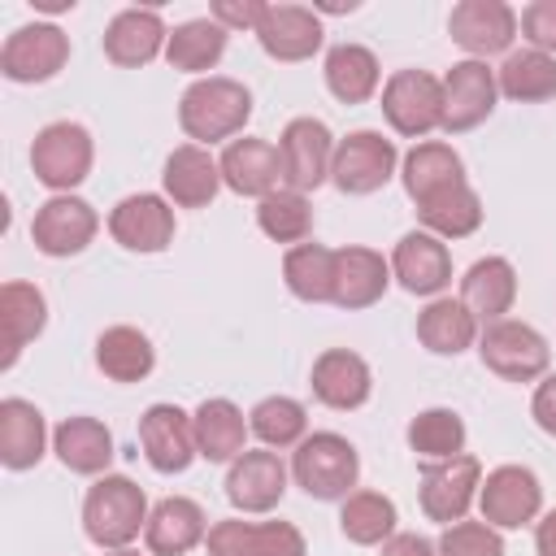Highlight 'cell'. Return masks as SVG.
Listing matches in <instances>:
<instances>
[{"instance_id":"6da1fadb","label":"cell","mask_w":556,"mask_h":556,"mask_svg":"<svg viewBox=\"0 0 556 556\" xmlns=\"http://www.w3.org/2000/svg\"><path fill=\"white\" fill-rule=\"evenodd\" d=\"M148 513L152 508L139 482L126 473H100L83 495V534L104 552H122L139 539V530H148Z\"/></svg>"},{"instance_id":"7a4b0ae2","label":"cell","mask_w":556,"mask_h":556,"mask_svg":"<svg viewBox=\"0 0 556 556\" xmlns=\"http://www.w3.org/2000/svg\"><path fill=\"white\" fill-rule=\"evenodd\" d=\"M248 117H252V91L235 78H222V74L195 78L178 100V126L200 148L222 143V139L230 143L248 126Z\"/></svg>"},{"instance_id":"3957f363","label":"cell","mask_w":556,"mask_h":556,"mask_svg":"<svg viewBox=\"0 0 556 556\" xmlns=\"http://www.w3.org/2000/svg\"><path fill=\"white\" fill-rule=\"evenodd\" d=\"M291 478L313 500H348L356 478H361V456H356V447L343 434L313 430L291 452Z\"/></svg>"},{"instance_id":"277c9868","label":"cell","mask_w":556,"mask_h":556,"mask_svg":"<svg viewBox=\"0 0 556 556\" xmlns=\"http://www.w3.org/2000/svg\"><path fill=\"white\" fill-rule=\"evenodd\" d=\"M91 161H96V143L91 130L78 122H48L30 143V169L56 195H70L91 174Z\"/></svg>"},{"instance_id":"5b68a950","label":"cell","mask_w":556,"mask_h":556,"mask_svg":"<svg viewBox=\"0 0 556 556\" xmlns=\"http://www.w3.org/2000/svg\"><path fill=\"white\" fill-rule=\"evenodd\" d=\"M478 356H482V365H486L495 378H504V382H539V378L547 374V365H552L547 339H543L530 321H513V317L482 326V334H478Z\"/></svg>"},{"instance_id":"8992f818","label":"cell","mask_w":556,"mask_h":556,"mask_svg":"<svg viewBox=\"0 0 556 556\" xmlns=\"http://www.w3.org/2000/svg\"><path fill=\"white\" fill-rule=\"evenodd\" d=\"M382 117L404 139H426L443 130V78L426 70H395L382 83Z\"/></svg>"},{"instance_id":"52a82bcc","label":"cell","mask_w":556,"mask_h":556,"mask_svg":"<svg viewBox=\"0 0 556 556\" xmlns=\"http://www.w3.org/2000/svg\"><path fill=\"white\" fill-rule=\"evenodd\" d=\"M278 161H282V187L287 191H317L330 178L334 165V135L317 117H291L278 135Z\"/></svg>"},{"instance_id":"ba28073f","label":"cell","mask_w":556,"mask_h":556,"mask_svg":"<svg viewBox=\"0 0 556 556\" xmlns=\"http://www.w3.org/2000/svg\"><path fill=\"white\" fill-rule=\"evenodd\" d=\"M395 165H400V152L382 130H352L348 139L334 143L330 182L343 195H374L391 182Z\"/></svg>"},{"instance_id":"9c48e42d","label":"cell","mask_w":556,"mask_h":556,"mask_svg":"<svg viewBox=\"0 0 556 556\" xmlns=\"http://www.w3.org/2000/svg\"><path fill=\"white\" fill-rule=\"evenodd\" d=\"M478 486H482L478 456L460 452L452 460H426L421 465V486H417L421 513L439 526H456V521H465L469 504L478 500Z\"/></svg>"},{"instance_id":"30bf717a","label":"cell","mask_w":556,"mask_h":556,"mask_svg":"<svg viewBox=\"0 0 556 556\" xmlns=\"http://www.w3.org/2000/svg\"><path fill=\"white\" fill-rule=\"evenodd\" d=\"M478 508L482 521L495 530H521L530 521H539L543 513V486L534 478V469L526 465H500L482 478L478 486Z\"/></svg>"},{"instance_id":"8fae6325","label":"cell","mask_w":556,"mask_h":556,"mask_svg":"<svg viewBox=\"0 0 556 556\" xmlns=\"http://www.w3.org/2000/svg\"><path fill=\"white\" fill-rule=\"evenodd\" d=\"M70 61V35L52 22L17 26L0 48V70L9 83H48Z\"/></svg>"},{"instance_id":"7c38bea8","label":"cell","mask_w":556,"mask_h":556,"mask_svg":"<svg viewBox=\"0 0 556 556\" xmlns=\"http://www.w3.org/2000/svg\"><path fill=\"white\" fill-rule=\"evenodd\" d=\"M495 96H500V83L486 61H469V56L456 61L443 74V130L465 135V130L482 126L495 109Z\"/></svg>"},{"instance_id":"4fadbf2b","label":"cell","mask_w":556,"mask_h":556,"mask_svg":"<svg viewBox=\"0 0 556 556\" xmlns=\"http://www.w3.org/2000/svg\"><path fill=\"white\" fill-rule=\"evenodd\" d=\"M100 230V217L96 208L83 200V195H52L35 208L30 217V239L43 256H78Z\"/></svg>"},{"instance_id":"5bb4252c","label":"cell","mask_w":556,"mask_h":556,"mask_svg":"<svg viewBox=\"0 0 556 556\" xmlns=\"http://www.w3.org/2000/svg\"><path fill=\"white\" fill-rule=\"evenodd\" d=\"M452 43L469 52V61H486L495 52H508L517 39V13L504 0H460L447 17Z\"/></svg>"},{"instance_id":"9a60e30c","label":"cell","mask_w":556,"mask_h":556,"mask_svg":"<svg viewBox=\"0 0 556 556\" xmlns=\"http://www.w3.org/2000/svg\"><path fill=\"white\" fill-rule=\"evenodd\" d=\"M109 235L126 248V252H165L174 243V208L165 195H152V191H135L126 200L113 204L109 213Z\"/></svg>"},{"instance_id":"2e32d148","label":"cell","mask_w":556,"mask_h":556,"mask_svg":"<svg viewBox=\"0 0 556 556\" xmlns=\"http://www.w3.org/2000/svg\"><path fill=\"white\" fill-rule=\"evenodd\" d=\"M204 547L208 556H308L304 534L291 521H213Z\"/></svg>"},{"instance_id":"e0dca14e","label":"cell","mask_w":556,"mask_h":556,"mask_svg":"<svg viewBox=\"0 0 556 556\" xmlns=\"http://www.w3.org/2000/svg\"><path fill=\"white\" fill-rule=\"evenodd\" d=\"M139 447H143V460L156 473H182L200 456L191 413H182L178 404H152L139 417Z\"/></svg>"},{"instance_id":"ac0fdd59","label":"cell","mask_w":556,"mask_h":556,"mask_svg":"<svg viewBox=\"0 0 556 556\" xmlns=\"http://www.w3.org/2000/svg\"><path fill=\"white\" fill-rule=\"evenodd\" d=\"M391 278L408 291V295H430L439 300V291L452 282V252L443 239H434L430 230H408L400 235L395 252H391Z\"/></svg>"},{"instance_id":"d6986e66","label":"cell","mask_w":556,"mask_h":556,"mask_svg":"<svg viewBox=\"0 0 556 556\" xmlns=\"http://www.w3.org/2000/svg\"><path fill=\"white\" fill-rule=\"evenodd\" d=\"M287 465L278 452L261 447V452H243L239 460H230L226 469V500L239 513H269L278 508V500L287 495Z\"/></svg>"},{"instance_id":"ffe728a7","label":"cell","mask_w":556,"mask_h":556,"mask_svg":"<svg viewBox=\"0 0 556 556\" xmlns=\"http://www.w3.org/2000/svg\"><path fill=\"white\" fill-rule=\"evenodd\" d=\"M308 387H313V395H317L326 408L352 413V408H361V404L374 395V374H369L365 356H356V352H348V348H326V352L313 361Z\"/></svg>"},{"instance_id":"44dd1931","label":"cell","mask_w":556,"mask_h":556,"mask_svg":"<svg viewBox=\"0 0 556 556\" xmlns=\"http://www.w3.org/2000/svg\"><path fill=\"white\" fill-rule=\"evenodd\" d=\"M222 165V182L235 191V195H252V200H265L269 191H278L282 182V161H278V148L269 139H230L217 156Z\"/></svg>"},{"instance_id":"7402d4cb","label":"cell","mask_w":556,"mask_h":556,"mask_svg":"<svg viewBox=\"0 0 556 556\" xmlns=\"http://www.w3.org/2000/svg\"><path fill=\"white\" fill-rule=\"evenodd\" d=\"M161 187H165V200H174L178 208H208L213 195H217L226 182H222V165L213 161L208 148L182 143V148H174V152L165 156Z\"/></svg>"},{"instance_id":"603a6c76","label":"cell","mask_w":556,"mask_h":556,"mask_svg":"<svg viewBox=\"0 0 556 556\" xmlns=\"http://www.w3.org/2000/svg\"><path fill=\"white\" fill-rule=\"evenodd\" d=\"M256 39L274 61H308L321 48L326 30H321V17L304 4H269L256 26Z\"/></svg>"},{"instance_id":"cb8c5ba5","label":"cell","mask_w":556,"mask_h":556,"mask_svg":"<svg viewBox=\"0 0 556 556\" xmlns=\"http://www.w3.org/2000/svg\"><path fill=\"white\" fill-rule=\"evenodd\" d=\"M165 43H169V30L156 9H122L104 26V56L122 70H139V65L156 61L165 52Z\"/></svg>"},{"instance_id":"d4e9b609","label":"cell","mask_w":556,"mask_h":556,"mask_svg":"<svg viewBox=\"0 0 556 556\" xmlns=\"http://www.w3.org/2000/svg\"><path fill=\"white\" fill-rule=\"evenodd\" d=\"M391 282V261H382V252L374 248H334V291L330 304L356 313L369 308L387 295Z\"/></svg>"},{"instance_id":"484cf974","label":"cell","mask_w":556,"mask_h":556,"mask_svg":"<svg viewBox=\"0 0 556 556\" xmlns=\"http://www.w3.org/2000/svg\"><path fill=\"white\" fill-rule=\"evenodd\" d=\"M204 539H208V517H204V508L195 500L165 495L161 504H152L148 530H143V543H148L152 556H187Z\"/></svg>"},{"instance_id":"4316f807","label":"cell","mask_w":556,"mask_h":556,"mask_svg":"<svg viewBox=\"0 0 556 556\" xmlns=\"http://www.w3.org/2000/svg\"><path fill=\"white\" fill-rule=\"evenodd\" d=\"M456 300L473 313L478 326L504 321L508 308H513V300H517V269H513V261H504V256L473 261L465 269V278H460V295Z\"/></svg>"},{"instance_id":"83f0119b","label":"cell","mask_w":556,"mask_h":556,"mask_svg":"<svg viewBox=\"0 0 556 556\" xmlns=\"http://www.w3.org/2000/svg\"><path fill=\"white\" fill-rule=\"evenodd\" d=\"M48 326V300L35 282H4L0 287V330H4V356H0V369H13L22 348L30 339H39Z\"/></svg>"},{"instance_id":"f1b7e54d","label":"cell","mask_w":556,"mask_h":556,"mask_svg":"<svg viewBox=\"0 0 556 556\" xmlns=\"http://www.w3.org/2000/svg\"><path fill=\"white\" fill-rule=\"evenodd\" d=\"M48 452V421L30 400H0V465L35 469Z\"/></svg>"},{"instance_id":"f546056e","label":"cell","mask_w":556,"mask_h":556,"mask_svg":"<svg viewBox=\"0 0 556 556\" xmlns=\"http://www.w3.org/2000/svg\"><path fill=\"white\" fill-rule=\"evenodd\" d=\"M191 430H195V452L204 456V460H213V465H230V460H239L248 447V421H243V413H239V404H230V400H204L195 413H191Z\"/></svg>"},{"instance_id":"4dcf8cb0","label":"cell","mask_w":556,"mask_h":556,"mask_svg":"<svg viewBox=\"0 0 556 556\" xmlns=\"http://www.w3.org/2000/svg\"><path fill=\"white\" fill-rule=\"evenodd\" d=\"M400 178H404L408 200L421 204V200H430L434 191H447V187L465 182V161H460V152H456L452 143L426 139V143H417V148L404 156Z\"/></svg>"},{"instance_id":"1f68e13d","label":"cell","mask_w":556,"mask_h":556,"mask_svg":"<svg viewBox=\"0 0 556 556\" xmlns=\"http://www.w3.org/2000/svg\"><path fill=\"white\" fill-rule=\"evenodd\" d=\"M52 452L70 473H104L113 460V434L100 417H65L52 430Z\"/></svg>"},{"instance_id":"d6a6232c","label":"cell","mask_w":556,"mask_h":556,"mask_svg":"<svg viewBox=\"0 0 556 556\" xmlns=\"http://www.w3.org/2000/svg\"><path fill=\"white\" fill-rule=\"evenodd\" d=\"M478 321H473V313L460 304V300H452V295H439V300H430L421 313H417V339H421V348L426 352H434V356H460L465 348H473L478 343Z\"/></svg>"},{"instance_id":"836d02e7","label":"cell","mask_w":556,"mask_h":556,"mask_svg":"<svg viewBox=\"0 0 556 556\" xmlns=\"http://www.w3.org/2000/svg\"><path fill=\"white\" fill-rule=\"evenodd\" d=\"M96 365L113 382H143L156 365V348L139 326H109L96 339Z\"/></svg>"},{"instance_id":"e575fe53","label":"cell","mask_w":556,"mask_h":556,"mask_svg":"<svg viewBox=\"0 0 556 556\" xmlns=\"http://www.w3.org/2000/svg\"><path fill=\"white\" fill-rule=\"evenodd\" d=\"M326 87L339 104H365L378 83H382V70H378V56L365 48V43H334L326 52Z\"/></svg>"},{"instance_id":"d590c367","label":"cell","mask_w":556,"mask_h":556,"mask_svg":"<svg viewBox=\"0 0 556 556\" xmlns=\"http://www.w3.org/2000/svg\"><path fill=\"white\" fill-rule=\"evenodd\" d=\"M417 217H421V230H430L434 239H469L482 226V200L469 182H456V187L421 200Z\"/></svg>"},{"instance_id":"8d00e7d4","label":"cell","mask_w":556,"mask_h":556,"mask_svg":"<svg viewBox=\"0 0 556 556\" xmlns=\"http://www.w3.org/2000/svg\"><path fill=\"white\" fill-rule=\"evenodd\" d=\"M495 83H500V96H508V100H517V104L556 100V56L534 52V48L508 52L504 65L495 70Z\"/></svg>"},{"instance_id":"74e56055","label":"cell","mask_w":556,"mask_h":556,"mask_svg":"<svg viewBox=\"0 0 556 556\" xmlns=\"http://www.w3.org/2000/svg\"><path fill=\"white\" fill-rule=\"evenodd\" d=\"M226 26H217L213 17H191L182 26L169 30V43H165V61L182 74H204L222 61L226 52Z\"/></svg>"},{"instance_id":"f35d334b","label":"cell","mask_w":556,"mask_h":556,"mask_svg":"<svg viewBox=\"0 0 556 556\" xmlns=\"http://www.w3.org/2000/svg\"><path fill=\"white\" fill-rule=\"evenodd\" d=\"M282 282L304 304H330V291H334V248L295 243L282 256Z\"/></svg>"},{"instance_id":"ab89813d","label":"cell","mask_w":556,"mask_h":556,"mask_svg":"<svg viewBox=\"0 0 556 556\" xmlns=\"http://www.w3.org/2000/svg\"><path fill=\"white\" fill-rule=\"evenodd\" d=\"M395 504L382 495V491H352L339 508V530L348 543H361V547H382L391 534H395Z\"/></svg>"},{"instance_id":"60d3db41","label":"cell","mask_w":556,"mask_h":556,"mask_svg":"<svg viewBox=\"0 0 556 556\" xmlns=\"http://www.w3.org/2000/svg\"><path fill=\"white\" fill-rule=\"evenodd\" d=\"M248 426H252V434L274 452H282V447H300L304 439H308V413H304V404L300 400H291V395H265L252 413H248Z\"/></svg>"},{"instance_id":"b9f144b4","label":"cell","mask_w":556,"mask_h":556,"mask_svg":"<svg viewBox=\"0 0 556 556\" xmlns=\"http://www.w3.org/2000/svg\"><path fill=\"white\" fill-rule=\"evenodd\" d=\"M256 226L274 243H304L313 235V204L308 195L278 187L265 200H256Z\"/></svg>"},{"instance_id":"7bdbcfd3","label":"cell","mask_w":556,"mask_h":556,"mask_svg":"<svg viewBox=\"0 0 556 556\" xmlns=\"http://www.w3.org/2000/svg\"><path fill=\"white\" fill-rule=\"evenodd\" d=\"M408 447L426 460H452L465 452V421L456 408H421L408 421Z\"/></svg>"},{"instance_id":"ee69618b","label":"cell","mask_w":556,"mask_h":556,"mask_svg":"<svg viewBox=\"0 0 556 556\" xmlns=\"http://www.w3.org/2000/svg\"><path fill=\"white\" fill-rule=\"evenodd\" d=\"M439 556H504V539L486 521H456L439 534Z\"/></svg>"},{"instance_id":"f6af8a7d","label":"cell","mask_w":556,"mask_h":556,"mask_svg":"<svg viewBox=\"0 0 556 556\" xmlns=\"http://www.w3.org/2000/svg\"><path fill=\"white\" fill-rule=\"evenodd\" d=\"M517 26H521V35L530 39L534 52L556 56V0H534V4H526L521 17H517Z\"/></svg>"},{"instance_id":"bcb514c9","label":"cell","mask_w":556,"mask_h":556,"mask_svg":"<svg viewBox=\"0 0 556 556\" xmlns=\"http://www.w3.org/2000/svg\"><path fill=\"white\" fill-rule=\"evenodd\" d=\"M265 9H269L265 0H213L208 17H213L217 26H226V30H252V35H256Z\"/></svg>"},{"instance_id":"7dc6e473","label":"cell","mask_w":556,"mask_h":556,"mask_svg":"<svg viewBox=\"0 0 556 556\" xmlns=\"http://www.w3.org/2000/svg\"><path fill=\"white\" fill-rule=\"evenodd\" d=\"M530 417H534V426H539L543 434L556 439V374H543V378H539V387H534V395H530Z\"/></svg>"},{"instance_id":"c3c4849f","label":"cell","mask_w":556,"mask_h":556,"mask_svg":"<svg viewBox=\"0 0 556 556\" xmlns=\"http://www.w3.org/2000/svg\"><path fill=\"white\" fill-rule=\"evenodd\" d=\"M382 556H439V547H434L426 534H413V530H395V534L382 543Z\"/></svg>"},{"instance_id":"681fc988","label":"cell","mask_w":556,"mask_h":556,"mask_svg":"<svg viewBox=\"0 0 556 556\" xmlns=\"http://www.w3.org/2000/svg\"><path fill=\"white\" fill-rule=\"evenodd\" d=\"M534 552L539 556H556V508L534 521Z\"/></svg>"},{"instance_id":"f907efd6","label":"cell","mask_w":556,"mask_h":556,"mask_svg":"<svg viewBox=\"0 0 556 556\" xmlns=\"http://www.w3.org/2000/svg\"><path fill=\"white\" fill-rule=\"evenodd\" d=\"M109 556H139V552H130V547H122V552H109Z\"/></svg>"}]
</instances>
